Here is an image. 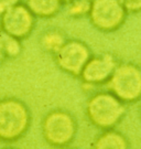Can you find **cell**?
Masks as SVG:
<instances>
[{
	"label": "cell",
	"mask_w": 141,
	"mask_h": 149,
	"mask_svg": "<svg viewBox=\"0 0 141 149\" xmlns=\"http://www.w3.org/2000/svg\"><path fill=\"white\" fill-rule=\"evenodd\" d=\"M92 55V50L84 41L78 39H67L53 55V59L62 72L78 79L82 70Z\"/></svg>",
	"instance_id": "obj_6"
},
{
	"label": "cell",
	"mask_w": 141,
	"mask_h": 149,
	"mask_svg": "<svg viewBox=\"0 0 141 149\" xmlns=\"http://www.w3.org/2000/svg\"><path fill=\"white\" fill-rule=\"evenodd\" d=\"M93 149H130L129 140L115 128L101 130L92 144Z\"/></svg>",
	"instance_id": "obj_9"
},
{
	"label": "cell",
	"mask_w": 141,
	"mask_h": 149,
	"mask_svg": "<svg viewBox=\"0 0 141 149\" xmlns=\"http://www.w3.org/2000/svg\"><path fill=\"white\" fill-rule=\"evenodd\" d=\"M121 2L128 15L141 12V0H121Z\"/></svg>",
	"instance_id": "obj_14"
},
{
	"label": "cell",
	"mask_w": 141,
	"mask_h": 149,
	"mask_svg": "<svg viewBox=\"0 0 141 149\" xmlns=\"http://www.w3.org/2000/svg\"><path fill=\"white\" fill-rule=\"evenodd\" d=\"M63 1H64V2H65V1H67V0H63Z\"/></svg>",
	"instance_id": "obj_19"
},
{
	"label": "cell",
	"mask_w": 141,
	"mask_h": 149,
	"mask_svg": "<svg viewBox=\"0 0 141 149\" xmlns=\"http://www.w3.org/2000/svg\"><path fill=\"white\" fill-rule=\"evenodd\" d=\"M23 51L22 41L0 30V53L3 60H12L20 56Z\"/></svg>",
	"instance_id": "obj_12"
},
{
	"label": "cell",
	"mask_w": 141,
	"mask_h": 149,
	"mask_svg": "<svg viewBox=\"0 0 141 149\" xmlns=\"http://www.w3.org/2000/svg\"><path fill=\"white\" fill-rule=\"evenodd\" d=\"M32 115L29 106L17 97L0 100V141L16 143L29 130Z\"/></svg>",
	"instance_id": "obj_2"
},
{
	"label": "cell",
	"mask_w": 141,
	"mask_h": 149,
	"mask_svg": "<svg viewBox=\"0 0 141 149\" xmlns=\"http://www.w3.org/2000/svg\"><path fill=\"white\" fill-rule=\"evenodd\" d=\"M26 6L37 19H51L64 7L63 0H26Z\"/></svg>",
	"instance_id": "obj_10"
},
{
	"label": "cell",
	"mask_w": 141,
	"mask_h": 149,
	"mask_svg": "<svg viewBox=\"0 0 141 149\" xmlns=\"http://www.w3.org/2000/svg\"><path fill=\"white\" fill-rule=\"evenodd\" d=\"M3 61V58H2V55H1V53H0V63Z\"/></svg>",
	"instance_id": "obj_16"
},
{
	"label": "cell",
	"mask_w": 141,
	"mask_h": 149,
	"mask_svg": "<svg viewBox=\"0 0 141 149\" xmlns=\"http://www.w3.org/2000/svg\"><path fill=\"white\" fill-rule=\"evenodd\" d=\"M77 120L71 112L62 108L45 114L41 123L43 139L53 148H65L73 143L77 135Z\"/></svg>",
	"instance_id": "obj_3"
},
{
	"label": "cell",
	"mask_w": 141,
	"mask_h": 149,
	"mask_svg": "<svg viewBox=\"0 0 141 149\" xmlns=\"http://www.w3.org/2000/svg\"><path fill=\"white\" fill-rule=\"evenodd\" d=\"M140 119H141V107H140Z\"/></svg>",
	"instance_id": "obj_18"
},
{
	"label": "cell",
	"mask_w": 141,
	"mask_h": 149,
	"mask_svg": "<svg viewBox=\"0 0 141 149\" xmlns=\"http://www.w3.org/2000/svg\"><path fill=\"white\" fill-rule=\"evenodd\" d=\"M119 61L113 53L93 54L85 64L78 79L85 85H105L109 81Z\"/></svg>",
	"instance_id": "obj_8"
},
{
	"label": "cell",
	"mask_w": 141,
	"mask_h": 149,
	"mask_svg": "<svg viewBox=\"0 0 141 149\" xmlns=\"http://www.w3.org/2000/svg\"><path fill=\"white\" fill-rule=\"evenodd\" d=\"M85 114L89 123L100 130L113 129L119 125L127 114V104L109 91L96 92L88 97Z\"/></svg>",
	"instance_id": "obj_1"
},
{
	"label": "cell",
	"mask_w": 141,
	"mask_h": 149,
	"mask_svg": "<svg viewBox=\"0 0 141 149\" xmlns=\"http://www.w3.org/2000/svg\"><path fill=\"white\" fill-rule=\"evenodd\" d=\"M92 0H67L64 2L66 13L73 19L88 17Z\"/></svg>",
	"instance_id": "obj_13"
},
{
	"label": "cell",
	"mask_w": 141,
	"mask_h": 149,
	"mask_svg": "<svg viewBox=\"0 0 141 149\" xmlns=\"http://www.w3.org/2000/svg\"><path fill=\"white\" fill-rule=\"evenodd\" d=\"M67 37L66 33L60 28H49L42 32L39 38V43L41 49L47 54H54L61 49L64 43L66 42Z\"/></svg>",
	"instance_id": "obj_11"
},
{
	"label": "cell",
	"mask_w": 141,
	"mask_h": 149,
	"mask_svg": "<svg viewBox=\"0 0 141 149\" xmlns=\"http://www.w3.org/2000/svg\"><path fill=\"white\" fill-rule=\"evenodd\" d=\"M87 18L96 30L111 33L125 24L128 12L121 0H92Z\"/></svg>",
	"instance_id": "obj_5"
},
{
	"label": "cell",
	"mask_w": 141,
	"mask_h": 149,
	"mask_svg": "<svg viewBox=\"0 0 141 149\" xmlns=\"http://www.w3.org/2000/svg\"><path fill=\"white\" fill-rule=\"evenodd\" d=\"M105 85L127 105L137 103L141 100V68L133 62H119Z\"/></svg>",
	"instance_id": "obj_4"
},
{
	"label": "cell",
	"mask_w": 141,
	"mask_h": 149,
	"mask_svg": "<svg viewBox=\"0 0 141 149\" xmlns=\"http://www.w3.org/2000/svg\"><path fill=\"white\" fill-rule=\"evenodd\" d=\"M37 18L26 3H18L0 16V30L19 39L26 40L34 31Z\"/></svg>",
	"instance_id": "obj_7"
},
{
	"label": "cell",
	"mask_w": 141,
	"mask_h": 149,
	"mask_svg": "<svg viewBox=\"0 0 141 149\" xmlns=\"http://www.w3.org/2000/svg\"><path fill=\"white\" fill-rule=\"evenodd\" d=\"M21 0H0V16L7 11L9 8L20 3Z\"/></svg>",
	"instance_id": "obj_15"
},
{
	"label": "cell",
	"mask_w": 141,
	"mask_h": 149,
	"mask_svg": "<svg viewBox=\"0 0 141 149\" xmlns=\"http://www.w3.org/2000/svg\"><path fill=\"white\" fill-rule=\"evenodd\" d=\"M2 149H17V148H12V147H7V148H2Z\"/></svg>",
	"instance_id": "obj_17"
}]
</instances>
